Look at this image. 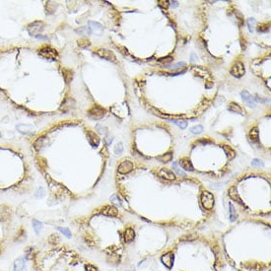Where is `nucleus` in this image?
<instances>
[{"label":"nucleus","mask_w":271,"mask_h":271,"mask_svg":"<svg viewBox=\"0 0 271 271\" xmlns=\"http://www.w3.org/2000/svg\"><path fill=\"white\" fill-rule=\"evenodd\" d=\"M14 271H26L23 257H19L15 260V262H14Z\"/></svg>","instance_id":"obj_13"},{"label":"nucleus","mask_w":271,"mask_h":271,"mask_svg":"<svg viewBox=\"0 0 271 271\" xmlns=\"http://www.w3.org/2000/svg\"><path fill=\"white\" fill-rule=\"evenodd\" d=\"M158 174H159V177H163V179H168V180L176 179V174H174L172 171L168 170V169H161V170L158 172Z\"/></svg>","instance_id":"obj_10"},{"label":"nucleus","mask_w":271,"mask_h":271,"mask_svg":"<svg viewBox=\"0 0 271 271\" xmlns=\"http://www.w3.org/2000/svg\"><path fill=\"white\" fill-rule=\"evenodd\" d=\"M247 26H248V30H250V33L253 32V27L255 26V20L253 18H250L247 20Z\"/></svg>","instance_id":"obj_30"},{"label":"nucleus","mask_w":271,"mask_h":271,"mask_svg":"<svg viewBox=\"0 0 271 271\" xmlns=\"http://www.w3.org/2000/svg\"><path fill=\"white\" fill-rule=\"evenodd\" d=\"M245 69L244 64L240 61L234 63V65L232 66V68H231V74L237 78L242 77V76L245 74Z\"/></svg>","instance_id":"obj_6"},{"label":"nucleus","mask_w":271,"mask_h":271,"mask_svg":"<svg viewBox=\"0 0 271 271\" xmlns=\"http://www.w3.org/2000/svg\"><path fill=\"white\" fill-rule=\"evenodd\" d=\"M228 109L230 112H237V114H242V109L241 108V106L239 105V104L237 103H231L230 106H229Z\"/></svg>","instance_id":"obj_20"},{"label":"nucleus","mask_w":271,"mask_h":271,"mask_svg":"<svg viewBox=\"0 0 271 271\" xmlns=\"http://www.w3.org/2000/svg\"><path fill=\"white\" fill-rule=\"evenodd\" d=\"M44 195V188H41V187L39 188L38 191H36V196L38 197V198H39H39H41V197H43Z\"/></svg>","instance_id":"obj_38"},{"label":"nucleus","mask_w":271,"mask_h":271,"mask_svg":"<svg viewBox=\"0 0 271 271\" xmlns=\"http://www.w3.org/2000/svg\"><path fill=\"white\" fill-rule=\"evenodd\" d=\"M250 138L252 142H257L258 141V129L256 127H253L250 131Z\"/></svg>","instance_id":"obj_22"},{"label":"nucleus","mask_w":271,"mask_h":271,"mask_svg":"<svg viewBox=\"0 0 271 271\" xmlns=\"http://www.w3.org/2000/svg\"><path fill=\"white\" fill-rule=\"evenodd\" d=\"M105 114H106V109L97 105L93 106L88 111V117L94 120L102 119V118L105 117Z\"/></svg>","instance_id":"obj_3"},{"label":"nucleus","mask_w":271,"mask_h":271,"mask_svg":"<svg viewBox=\"0 0 271 271\" xmlns=\"http://www.w3.org/2000/svg\"><path fill=\"white\" fill-rule=\"evenodd\" d=\"M46 138L44 136L38 138V139L34 142V148H35L36 151H41V149L44 147V145H46Z\"/></svg>","instance_id":"obj_14"},{"label":"nucleus","mask_w":271,"mask_h":271,"mask_svg":"<svg viewBox=\"0 0 271 271\" xmlns=\"http://www.w3.org/2000/svg\"><path fill=\"white\" fill-rule=\"evenodd\" d=\"M104 140H105V142L108 144V145H111L112 142V140H114V137L109 136V135H107V136L104 138Z\"/></svg>","instance_id":"obj_39"},{"label":"nucleus","mask_w":271,"mask_h":271,"mask_svg":"<svg viewBox=\"0 0 271 271\" xmlns=\"http://www.w3.org/2000/svg\"><path fill=\"white\" fill-rule=\"evenodd\" d=\"M172 6H173V7H177V6H179V2H177V1L172 2Z\"/></svg>","instance_id":"obj_41"},{"label":"nucleus","mask_w":271,"mask_h":271,"mask_svg":"<svg viewBox=\"0 0 271 271\" xmlns=\"http://www.w3.org/2000/svg\"><path fill=\"white\" fill-rule=\"evenodd\" d=\"M57 230L60 231V232L63 234L64 236H66L67 238H71V232H70V231L67 228H60V227H58Z\"/></svg>","instance_id":"obj_32"},{"label":"nucleus","mask_w":271,"mask_h":271,"mask_svg":"<svg viewBox=\"0 0 271 271\" xmlns=\"http://www.w3.org/2000/svg\"><path fill=\"white\" fill-rule=\"evenodd\" d=\"M88 28L91 34H96L97 36H101L104 32L103 25L100 24L99 22L96 21H89L88 22Z\"/></svg>","instance_id":"obj_7"},{"label":"nucleus","mask_w":271,"mask_h":271,"mask_svg":"<svg viewBox=\"0 0 271 271\" xmlns=\"http://www.w3.org/2000/svg\"><path fill=\"white\" fill-rule=\"evenodd\" d=\"M223 148H224V150H225V152H226V155H227V157L229 158V159L232 160V159H234V158H235V156H236V152L234 151L233 149L230 147V146L225 145V146H223Z\"/></svg>","instance_id":"obj_21"},{"label":"nucleus","mask_w":271,"mask_h":271,"mask_svg":"<svg viewBox=\"0 0 271 271\" xmlns=\"http://www.w3.org/2000/svg\"><path fill=\"white\" fill-rule=\"evenodd\" d=\"M190 132L193 134H200L203 132V126L202 125H195L193 126V127L190 128Z\"/></svg>","instance_id":"obj_29"},{"label":"nucleus","mask_w":271,"mask_h":271,"mask_svg":"<svg viewBox=\"0 0 271 271\" xmlns=\"http://www.w3.org/2000/svg\"><path fill=\"white\" fill-rule=\"evenodd\" d=\"M76 33H79V34H85V33H88L89 35H91V33H90V30L88 27H80L79 29H76L75 30Z\"/></svg>","instance_id":"obj_34"},{"label":"nucleus","mask_w":271,"mask_h":271,"mask_svg":"<svg viewBox=\"0 0 271 271\" xmlns=\"http://www.w3.org/2000/svg\"><path fill=\"white\" fill-rule=\"evenodd\" d=\"M114 152L117 154H121V153H122V152H123V145H122V143L119 142V143L117 144V146L114 147Z\"/></svg>","instance_id":"obj_35"},{"label":"nucleus","mask_w":271,"mask_h":271,"mask_svg":"<svg viewBox=\"0 0 271 271\" xmlns=\"http://www.w3.org/2000/svg\"><path fill=\"white\" fill-rule=\"evenodd\" d=\"M123 237H124V241H125L126 242H131L134 240L135 233L131 228H128V229H126V231L124 232Z\"/></svg>","instance_id":"obj_18"},{"label":"nucleus","mask_w":271,"mask_h":271,"mask_svg":"<svg viewBox=\"0 0 271 271\" xmlns=\"http://www.w3.org/2000/svg\"><path fill=\"white\" fill-rule=\"evenodd\" d=\"M174 124H176L177 126H179L180 129H185L187 127V121L186 120H177V119H174L172 121Z\"/></svg>","instance_id":"obj_25"},{"label":"nucleus","mask_w":271,"mask_h":271,"mask_svg":"<svg viewBox=\"0 0 271 271\" xmlns=\"http://www.w3.org/2000/svg\"><path fill=\"white\" fill-rule=\"evenodd\" d=\"M62 73H63V78H64V80H65L66 83L67 84L70 83L73 79V76H74L72 70L69 69V68H65V69L62 70Z\"/></svg>","instance_id":"obj_19"},{"label":"nucleus","mask_w":271,"mask_h":271,"mask_svg":"<svg viewBox=\"0 0 271 271\" xmlns=\"http://www.w3.org/2000/svg\"><path fill=\"white\" fill-rule=\"evenodd\" d=\"M237 217H238V214H237V212H236L235 207L233 206V204H230V220L232 222L236 221Z\"/></svg>","instance_id":"obj_26"},{"label":"nucleus","mask_w":271,"mask_h":271,"mask_svg":"<svg viewBox=\"0 0 271 271\" xmlns=\"http://www.w3.org/2000/svg\"><path fill=\"white\" fill-rule=\"evenodd\" d=\"M102 212L107 216H112V217L118 216V210L115 207H114V206H108V207H106Z\"/></svg>","instance_id":"obj_17"},{"label":"nucleus","mask_w":271,"mask_h":271,"mask_svg":"<svg viewBox=\"0 0 271 271\" xmlns=\"http://www.w3.org/2000/svg\"><path fill=\"white\" fill-rule=\"evenodd\" d=\"M97 129L101 134H107V132H108L107 127H105V126H102V125H97Z\"/></svg>","instance_id":"obj_37"},{"label":"nucleus","mask_w":271,"mask_h":271,"mask_svg":"<svg viewBox=\"0 0 271 271\" xmlns=\"http://www.w3.org/2000/svg\"><path fill=\"white\" fill-rule=\"evenodd\" d=\"M96 53L100 56V57L106 59V60L108 61H112V62H117V57H115L114 53L111 51V50L109 49H98Z\"/></svg>","instance_id":"obj_5"},{"label":"nucleus","mask_w":271,"mask_h":271,"mask_svg":"<svg viewBox=\"0 0 271 271\" xmlns=\"http://www.w3.org/2000/svg\"><path fill=\"white\" fill-rule=\"evenodd\" d=\"M44 29V24L41 21H35L33 23H31L28 25L27 31L31 36H36L38 38L39 35L41 36V34L43 33V31Z\"/></svg>","instance_id":"obj_1"},{"label":"nucleus","mask_w":271,"mask_h":271,"mask_svg":"<svg viewBox=\"0 0 271 271\" xmlns=\"http://www.w3.org/2000/svg\"><path fill=\"white\" fill-rule=\"evenodd\" d=\"M179 166L185 171H190L191 172V171L194 170L192 163H191V161L188 160V159H182L180 160L179 161Z\"/></svg>","instance_id":"obj_15"},{"label":"nucleus","mask_w":271,"mask_h":271,"mask_svg":"<svg viewBox=\"0 0 271 271\" xmlns=\"http://www.w3.org/2000/svg\"><path fill=\"white\" fill-rule=\"evenodd\" d=\"M87 271H97V268L93 265H88L87 266Z\"/></svg>","instance_id":"obj_40"},{"label":"nucleus","mask_w":271,"mask_h":271,"mask_svg":"<svg viewBox=\"0 0 271 271\" xmlns=\"http://www.w3.org/2000/svg\"><path fill=\"white\" fill-rule=\"evenodd\" d=\"M39 54L44 58L51 59V60H55L58 56L57 51L54 49L50 47L49 46H46H46H43L41 49H39Z\"/></svg>","instance_id":"obj_2"},{"label":"nucleus","mask_w":271,"mask_h":271,"mask_svg":"<svg viewBox=\"0 0 271 271\" xmlns=\"http://www.w3.org/2000/svg\"><path fill=\"white\" fill-rule=\"evenodd\" d=\"M111 200H112V202L114 203V204L117 205V206H119V207H121V206H122V202H121V199L119 198V197H118L117 194H112V197H111Z\"/></svg>","instance_id":"obj_27"},{"label":"nucleus","mask_w":271,"mask_h":271,"mask_svg":"<svg viewBox=\"0 0 271 271\" xmlns=\"http://www.w3.org/2000/svg\"><path fill=\"white\" fill-rule=\"evenodd\" d=\"M241 96H242V100H244V102H245V104H247L248 107H250V108H255V98H253L252 96L250 95L247 91H245V90L242 91L241 92Z\"/></svg>","instance_id":"obj_9"},{"label":"nucleus","mask_w":271,"mask_h":271,"mask_svg":"<svg viewBox=\"0 0 271 271\" xmlns=\"http://www.w3.org/2000/svg\"><path fill=\"white\" fill-rule=\"evenodd\" d=\"M132 170H133V164H132V162H130V161H127V160L121 162L120 165L118 166V168H117L118 173L123 174L130 173Z\"/></svg>","instance_id":"obj_8"},{"label":"nucleus","mask_w":271,"mask_h":271,"mask_svg":"<svg viewBox=\"0 0 271 271\" xmlns=\"http://www.w3.org/2000/svg\"><path fill=\"white\" fill-rule=\"evenodd\" d=\"M87 137H88L89 142L93 147H97L100 144V137L94 131H87Z\"/></svg>","instance_id":"obj_11"},{"label":"nucleus","mask_w":271,"mask_h":271,"mask_svg":"<svg viewBox=\"0 0 271 271\" xmlns=\"http://www.w3.org/2000/svg\"><path fill=\"white\" fill-rule=\"evenodd\" d=\"M173 168H174V171L176 172V173L179 174V176H182V177H185V173L184 172H182V170H179V167H177V163H174L173 164Z\"/></svg>","instance_id":"obj_33"},{"label":"nucleus","mask_w":271,"mask_h":271,"mask_svg":"<svg viewBox=\"0 0 271 271\" xmlns=\"http://www.w3.org/2000/svg\"><path fill=\"white\" fill-rule=\"evenodd\" d=\"M185 62H177V63L174 64L173 66H168L169 69H179V68H182V67H185Z\"/></svg>","instance_id":"obj_31"},{"label":"nucleus","mask_w":271,"mask_h":271,"mask_svg":"<svg viewBox=\"0 0 271 271\" xmlns=\"http://www.w3.org/2000/svg\"><path fill=\"white\" fill-rule=\"evenodd\" d=\"M229 195H230V197L233 200H235V201H238L239 203L242 204V199H241V197H240V195H239L238 190H237L236 186H232V187H230V189H229Z\"/></svg>","instance_id":"obj_16"},{"label":"nucleus","mask_w":271,"mask_h":271,"mask_svg":"<svg viewBox=\"0 0 271 271\" xmlns=\"http://www.w3.org/2000/svg\"><path fill=\"white\" fill-rule=\"evenodd\" d=\"M78 46H80V47H82V49H87V47H89L90 46H91V41H89V39H80L78 41Z\"/></svg>","instance_id":"obj_23"},{"label":"nucleus","mask_w":271,"mask_h":271,"mask_svg":"<svg viewBox=\"0 0 271 271\" xmlns=\"http://www.w3.org/2000/svg\"><path fill=\"white\" fill-rule=\"evenodd\" d=\"M172 158H173V155H172V153L170 152V153H166V154L162 155V156L158 157V160H160L161 162H163V163H167V162L172 161Z\"/></svg>","instance_id":"obj_24"},{"label":"nucleus","mask_w":271,"mask_h":271,"mask_svg":"<svg viewBox=\"0 0 271 271\" xmlns=\"http://www.w3.org/2000/svg\"><path fill=\"white\" fill-rule=\"evenodd\" d=\"M201 203L202 206L207 210H210L214 206V196L209 191H203L201 194Z\"/></svg>","instance_id":"obj_4"},{"label":"nucleus","mask_w":271,"mask_h":271,"mask_svg":"<svg viewBox=\"0 0 271 271\" xmlns=\"http://www.w3.org/2000/svg\"><path fill=\"white\" fill-rule=\"evenodd\" d=\"M162 262L164 264L166 265L167 267L171 268L173 266V262H174V255L172 252H168V253H165L163 256H162Z\"/></svg>","instance_id":"obj_12"},{"label":"nucleus","mask_w":271,"mask_h":271,"mask_svg":"<svg viewBox=\"0 0 271 271\" xmlns=\"http://www.w3.org/2000/svg\"><path fill=\"white\" fill-rule=\"evenodd\" d=\"M33 228H34V230H35L36 233H39V231H41V228H43V224H41L39 221H38V220H34L33 221Z\"/></svg>","instance_id":"obj_28"},{"label":"nucleus","mask_w":271,"mask_h":271,"mask_svg":"<svg viewBox=\"0 0 271 271\" xmlns=\"http://www.w3.org/2000/svg\"><path fill=\"white\" fill-rule=\"evenodd\" d=\"M252 165L255 166V167H263L264 163L262 162V161L258 160V159H253L252 162Z\"/></svg>","instance_id":"obj_36"}]
</instances>
